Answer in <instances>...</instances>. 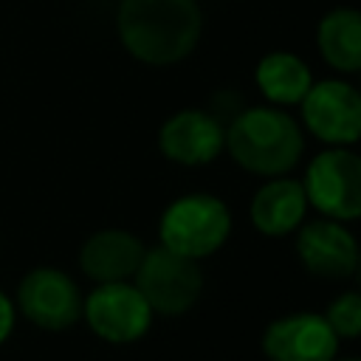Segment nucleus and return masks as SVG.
Here are the masks:
<instances>
[{
	"mask_svg": "<svg viewBox=\"0 0 361 361\" xmlns=\"http://www.w3.org/2000/svg\"><path fill=\"white\" fill-rule=\"evenodd\" d=\"M116 28L133 59L164 68L183 62L197 48L203 8L197 0H121Z\"/></svg>",
	"mask_w": 361,
	"mask_h": 361,
	"instance_id": "obj_1",
	"label": "nucleus"
},
{
	"mask_svg": "<svg viewBox=\"0 0 361 361\" xmlns=\"http://www.w3.org/2000/svg\"><path fill=\"white\" fill-rule=\"evenodd\" d=\"M226 152L245 172L276 178L288 175L299 164L305 152V133L285 107L245 104L226 124Z\"/></svg>",
	"mask_w": 361,
	"mask_h": 361,
	"instance_id": "obj_2",
	"label": "nucleus"
},
{
	"mask_svg": "<svg viewBox=\"0 0 361 361\" xmlns=\"http://www.w3.org/2000/svg\"><path fill=\"white\" fill-rule=\"evenodd\" d=\"M228 234L231 212L226 200L212 192H189L175 197L158 220L161 245L189 259H203L214 254L226 245Z\"/></svg>",
	"mask_w": 361,
	"mask_h": 361,
	"instance_id": "obj_3",
	"label": "nucleus"
},
{
	"mask_svg": "<svg viewBox=\"0 0 361 361\" xmlns=\"http://www.w3.org/2000/svg\"><path fill=\"white\" fill-rule=\"evenodd\" d=\"M307 206L322 217L350 223L361 217V155L350 147H327L316 152L302 178Z\"/></svg>",
	"mask_w": 361,
	"mask_h": 361,
	"instance_id": "obj_4",
	"label": "nucleus"
},
{
	"mask_svg": "<svg viewBox=\"0 0 361 361\" xmlns=\"http://www.w3.org/2000/svg\"><path fill=\"white\" fill-rule=\"evenodd\" d=\"M133 279L152 313L161 316H180L192 310L203 293V271L197 259L175 254L164 245L144 251Z\"/></svg>",
	"mask_w": 361,
	"mask_h": 361,
	"instance_id": "obj_5",
	"label": "nucleus"
},
{
	"mask_svg": "<svg viewBox=\"0 0 361 361\" xmlns=\"http://www.w3.org/2000/svg\"><path fill=\"white\" fill-rule=\"evenodd\" d=\"M82 316L87 327L110 344H133L152 324V307L135 288V282H99L82 299Z\"/></svg>",
	"mask_w": 361,
	"mask_h": 361,
	"instance_id": "obj_6",
	"label": "nucleus"
},
{
	"mask_svg": "<svg viewBox=\"0 0 361 361\" xmlns=\"http://www.w3.org/2000/svg\"><path fill=\"white\" fill-rule=\"evenodd\" d=\"M299 110L307 133L330 147H350L361 138V87L347 79L313 82Z\"/></svg>",
	"mask_w": 361,
	"mask_h": 361,
	"instance_id": "obj_7",
	"label": "nucleus"
},
{
	"mask_svg": "<svg viewBox=\"0 0 361 361\" xmlns=\"http://www.w3.org/2000/svg\"><path fill=\"white\" fill-rule=\"evenodd\" d=\"M17 307L42 330H68L82 319V290L59 268H34L17 288Z\"/></svg>",
	"mask_w": 361,
	"mask_h": 361,
	"instance_id": "obj_8",
	"label": "nucleus"
},
{
	"mask_svg": "<svg viewBox=\"0 0 361 361\" xmlns=\"http://www.w3.org/2000/svg\"><path fill=\"white\" fill-rule=\"evenodd\" d=\"M338 341L324 313L299 310L268 322L259 347L268 361H333Z\"/></svg>",
	"mask_w": 361,
	"mask_h": 361,
	"instance_id": "obj_9",
	"label": "nucleus"
},
{
	"mask_svg": "<svg viewBox=\"0 0 361 361\" xmlns=\"http://www.w3.org/2000/svg\"><path fill=\"white\" fill-rule=\"evenodd\" d=\"M158 149L166 161L180 166L212 164L226 149V124L203 107L178 110L161 124Z\"/></svg>",
	"mask_w": 361,
	"mask_h": 361,
	"instance_id": "obj_10",
	"label": "nucleus"
},
{
	"mask_svg": "<svg viewBox=\"0 0 361 361\" xmlns=\"http://www.w3.org/2000/svg\"><path fill=\"white\" fill-rule=\"evenodd\" d=\"M358 240L347 223L316 217L296 228V257L310 276L350 279L358 259Z\"/></svg>",
	"mask_w": 361,
	"mask_h": 361,
	"instance_id": "obj_11",
	"label": "nucleus"
},
{
	"mask_svg": "<svg viewBox=\"0 0 361 361\" xmlns=\"http://www.w3.org/2000/svg\"><path fill=\"white\" fill-rule=\"evenodd\" d=\"M147 245L124 228H102L90 234L79 248V268L85 276L99 282H124L133 279Z\"/></svg>",
	"mask_w": 361,
	"mask_h": 361,
	"instance_id": "obj_12",
	"label": "nucleus"
},
{
	"mask_svg": "<svg viewBox=\"0 0 361 361\" xmlns=\"http://www.w3.org/2000/svg\"><path fill=\"white\" fill-rule=\"evenodd\" d=\"M251 223L265 237H285L305 223L307 214V195L302 180L290 175L268 178L251 197L248 206Z\"/></svg>",
	"mask_w": 361,
	"mask_h": 361,
	"instance_id": "obj_13",
	"label": "nucleus"
},
{
	"mask_svg": "<svg viewBox=\"0 0 361 361\" xmlns=\"http://www.w3.org/2000/svg\"><path fill=\"white\" fill-rule=\"evenodd\" d=\"M254 82L262 99L274 107H296L313 85V73L307 62L293 51H268L257 68Z\"/></svg>",
	"mask_w": 361,
	"mask_h": 361,
	"instance_id": "obj_14",
	"label": "nucleus"
},
{
	"mask_svg": "<svg viewBox=\"0 0 361 361\" xmlns=\"http://www.w3.org/2000/svg\"><path fill=\"white\" fill-rule=\"evenodd\" d=\"M322 59L338 73H361V11L353 6L330 8L316 25Z\"/></svg>",
	"mask_w": 361,
	"mask_h": 361,
	"instance_id": "obj_15",
	"label": "nucleus"
},
{
	"mask_svg": "<svg viewBox=\"0 0 361 361\" xmlns=\"http://www.w3.org/2000/svg\"><path fill=\"white\" fill-rule=\"evenodd\" d=\"M327 324L338 338H358L361 336V290H344L338 293L327 310H324Z\"/></svg>",
	"mask_w": 361,
	"mask_h": 361,
	"instance_id": "obj_16",
	"label": "nucleus"
},
{
	"mask_svg": "<svg viewBox=\"0 0 361 361\" xmlns=\"http://www.w3.org/2000/svg\"><path fill=\"white\" fill-rule=\"evenodd\" d=\"M243 107H245V104H243V96H240L237 90H231V87H226V90H217V93L212 96V107H209V113H212L217 121L228 124Z\"/></svg>",
	"mask_w": 361,
	"mask_h": 361,
	"instance_id": "obj_17",
	"label": "nucleus"
},
{
	"mask_svg": "<svg viewBox=\"0 0 361 361\" xmlns=\"http://www.w3.org/2000/svg\"><path fill=\"white\" fill-rule=\"evenodd\" d=\"M11 330H14V305H11V299L0 290V344L11 336Z\"/></svg>",
	"mask_w": 361,
	"mask_h": 361,
	"instance_id": "obj_18",
	"label": "nucleus"
},
{
	"mask_svg": "<svg viewBox=\"0 0 361 361\" xmlns=\"http://www.w3.org/2000/svg\"><path fill=\"white\" fill-rule=\"evenodd\" d=\"M353 279L358 282V290H361V251H358V259H355V271H353Z\"/></svg>",
	"mask_w": 361,
	"mask_h": 361,
	"instance_id": "obj_19",
	"label": "nucleus"
},
{
	"mask_svg": "<svg viewBox=\"0 0 361 361\" xmlns=\"http://www.w3.org/2000/svg\"><path fill=\"white\" fill-rule=\"evenodd\" d=\"M333 361H361V358H358V355H353V358H338V355H336Z\"/></svg>",
	"mask_w": 361,
	"mask_h": 361,
	"instance_id": "obj_20",
	"label": "nucleus"
}]
</instances>
